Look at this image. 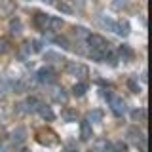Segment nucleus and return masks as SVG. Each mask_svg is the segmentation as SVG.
I'll return each instance as SVG.
<instances>
[{
  "label": "nucleus",
  "instance_id": "1",
  "mask_svg": "<svg viewBox=\"0 0 152 152\" xmlns=\"http://www.w3.org/2000/svg\"><path fill=\"white\" fill-rule=\"evenodd\" d=\"M86 42H88V46H89V57L95 59V61H103V57L107 53V50L110 48V44H108L101 34H91V32L86 36Z\"/></svg>",
  "mask_w": 152,
  "mask_h": 152
},
{
  "label": "nucleus",
  "instance_id": "2",
  "mask_svg": "<svg viewBox=\"0 0 152 152\" xmlns=\"http://www.w3.org/2000/svg\"><path fill=\"white\" fill-rule=\"evenodd\" d=\"M104 97H107V101H108L112 112L116 114V116H122V114L126 112V103H124L122 97H118V95H114V93H107V91H104Z\"/></svg>",
  "mask_w": 152,
  "mask_h": 152
},
{
  "label": "nucleus",
  "instance_id": "3",
  "mask_svg": "<svg viewBox=\"0 0 152 152\" xmlns=\"http://www.w3.org/2000/svg\"><path fill=\"white\" fill-rule=\"evenodd\" d=\"M36 141L40 142V145H46V146H55L59 139H57V135L51 129H40L36 135Z\"/></svg>",
  "mask_w": 152,
  "mask_h": 152
},
{
  "label": "nucleus",
  "instance_id": "4",
  "mask_svg": "<svg viewBox=\"0 0 152 152\" xmlns=\"http://www.w3.org/2000/svg\"><path fill=\"white\" fill-rule=\"evenodd\" d=\"M66 72L72 74V76H78V78H86L88 76V66L86 65H80V63H74V61H70V63H66Z\"/></svg>",
  "mask_w": 152,
  "mask_h": 152
},
{
  "label": "nucleus",
  "instance_id": "5",
  "mask_svg": "<svg viewBox=\"0 0 152 152\" xmlns=\"http://www.w3.org/2000/svg\"><path fill=\"white\" fill-rule=\"evenodd\" d=\"M36 78H38V82H42V84H53L55 82V72L50 66H42L36 72Z\"/></svg>",
  "mask_w": 152,
  "mask_h": 152
},
{
  "label": "nucleus",
  "instance_id": "6",
  "mask_svg": "<svg viewBox=\"0 0 152 152\" xmlns=\"http://www.w3.org/2000/svg\"><path fill=\"white\" fill-rule=\"evenodd\" d=\"M40 104H42V103L38 101L36 97H27V99H25V103H21L19 107H23V108H21L23 112H36Z\"/></svg>",
  "mask_w": 152,
  "mask_h": 152
},
{
  "label": "nucleus",
  "instance_id": "7",
  "mask_svg": "<svg viewBox=\"0 0 152 152\" xmlns=\"http://www.w3.org/2000/svg\"><path fill=\"white\" fill-rule=\"evenodd\" d=\"M127 137H129V141H131V142H135V145H139L141 141H145V139H146L145 133H142L137 126H131L129 129H127Z\"/></svg>",
  "mask_w": 152,
  "mask_h": 152
},
{
  "label": "nucleus",
  "instance_id": "8",
  "mask_svg": "<svg viewBox=\"0 0 152 152\" xmlns=\"http://www.w3.org/2000/svg\"><path fill=\"white\" fill-rule=\"evenodd\" d=\"M93 137V131H91V124L88 120L80 122V139L82 141H89Z\"/></svg>",
  "mask_w": 152,
  "mask_h": 152
},
{
  "label": "nucleus",
  "instance_id": "9",
  "mask_svg": "<svg viewBox=\"0 0 152 152\" xmlns=\"http://www.w3.org/2000/svg\"><path fill=\"white\" fill-rule=\"evenodd\" d=\"M61 27H63V19H61V17H51V15H50L46 31H50V32H59Z\"/></svg>",
  "mask_w": 152,
  "mask_h": 152
},
{
  "label": "nucleus",
  "instance_id": "10",
  "mask_svg": "<svg viewBox=\"0 0 152 152\" xmlns=\"http://www.w3.org/2000/svg\"><path fill=\"white\" fill-rule=\"evenodd\" d=\"M118 57H120V61H131L133 59V50L127 44H122L118 48Z\"/></svg>",
  "mask_w": 152,
  "mask_h": 152
},
{
  "label": "nucleus",
  "instance_id": "11",
  "mask_svg": "<svg viewBox=\"0 0 152 152\" xmlns=\"http://www.w3.org/2000/svg\"><path fill=\"white\" fill-rule=\"evenodd\" d=\"M25 139H27V129H25V127H15V129L12 131V141L13 142L19 145V142H23Z\"/></svg>",
  "mask_w": 152,
  "mask_h": 152
},
{
  "label": "nucleus",
  "instance_id": "12",
  "mask_svg": "<svg viewBox=\"0 0 152 152\" xmlns=\"http://www.w3.org/2000/svg\"><path fill=\"white\" fill-rule=\"evenodd\" d=\"M38 114H40L44 120H48V122H51V120H55V114H53V110H51L50 107H46V104H40L38 107V110H36Z\"/></svg>",
  "mask_w": 152,
  "mask_h": 152
},
{
  "label": "nucleus",
  "instance_id": "13",
  "mask_svg": "<svg viewBox=\"0 0 152 152\" xmlns=\"http://www.w3.org/2000/svg\"><path fill=\"white\" fill-rule=\"evenodd\" d=\"M129 31H131V27H129L127 21H116V31H114V32H116L118 36H127Z\"/></svg>",
  "mask_w": 152,
  "mask_h": 152
},
{
  "label": "nucleus",
  "instance_id": "14",
  "mask_svg": "<svg viewBox=\"0 0 152 152\" xmlns=\"http://www.w3.org/2000/svg\"><path fill=\"white\" fill-rule=\"evenodd\" d=\"M48 19H50V15H46V13H36V15H34V25L40 28V31H44V32H46Z\"/></svg>",
  "mask_w": 152,
  "mask_h": 152
},
{
  "label": "nucleus",
  "instance_id": "15",
  "mask_svg": "<svg viewBox=\"0 0 152 152\" xmlns=\"http://www.w3.org/2000/svg\"><path fill=\"white\" fill-rule=\"evenodd\" d=\"M44 59L48 61V63H61V61H65V57L61 53H57V51H46Z\"/></svg>",
  "mask_w": 152,
  "mask_h": 152
},
{
  "label": "nucleus",
  "instance_id": "16",
  "mask_svg": "<svg viewBox=\"0 0 152 152\" xmlns=\"http://www.w3.org/2000/svg\"><path fill=\"white\" fill-rule=\"evenodd\" d=\"M86 91H88V84L86 82H78V84L72 86V95L74 97H82Z\"/></svg>",
  "mask_w": 152,
  "mask_h": 152
},
{
  "label": "nucleus",
  "instance_id": "17",
  "mask_svg": "<svg viewBox=\"0 0 152 152\" xmlns=\"http://www.w3.org/2000/svg\"><path fill=\"white\" fill-rule=\"evenodd\" d=\"M131 118L135 122H146V110L145 108H135V110L131 112Z\"/></svg>",
  "mask_w": 152,
  "mask_h": 152
},
{
  "label": "nucleus",
  "instance_id": "18",
  "mask_svg": "<svg viewBox=\"0 0 152 152\" xmlns=\"http://www.w3.org/2000/svg\"><path fill=\"white\" fill-rule=\"evenodd\" d=\"M51 97H53V101H55V103H66V93H65V91H63L61 88L53 89V93H51Z\"/></svg>",
  "mask_w": 152,
  "mask_h": 152
},
{
  "label": "nucleus",
  "instance_id": "19",
  "mask_svg": "<svg viewBox=\"0 0 152 152\" xmlns=\"http://www.w3.org/2000/svg\"><path fill=\"white\" fill-rule=\"evenodd\" d=\"M103 120V112L99 110V108H95V110H89L88 112V122H101Z\"/></svg>",
  "mask_w": 152,
  "mask_h": 152
},
{
  "label": "nucleus",
  "instance_id": "20",
  "mask_svg": "<svg viewBox=\"0 0 152 152\" xmlns=\"http://www.w3.org/2000/svg\"><path fill=\"white\" fill-rule=\"evenodd\" d=\"M13 89H15V93H25V91H28V82L27 80H19V82H15Z\"/></svg>",
  "mask_w": 152,
  "mask_h": 152
},
{
  "label": "nucleus",
  "instance_id": "21",
  "mask_svg": "<svg viewBox=\"0 0 152 152\" xmlns=\"http://www.w3.org/2000/svg\"><path fill=\"white\" fill-rule=\"evenodd\" d=\"M10 32H12V34H19V32H21V21H19V19H12V21H10Z\"/></svg>",
  "mask_w": 152,
  "mask_h": 152
},
{
  "label": "nucleus",
  "instance_id": "22",
  "mask_svg": "<svg viewBox=\"0 0 152 152\" xmlns=\"http://www.w3.org/2000/svg\"><path fill=\"white\" fill-rule=\"evenodd\" d=\"M112 150L114 152H126L127 150V142L126 141H114L112 142Z\"/></svg>",
  "mask_w": 152,
  "mask_h": 152
},
{
  "label": "nucleus",
  "instance_id": "23",
  "mask_svg": "<svg viewBox=\"0 0 152 152\" xmlns=\"http://www.w3.org/2000/svg\"><path fill=\"white\" fill-rule=\"evenodd\" d=\"M127 88H129L131 93H139L141 91V86H139V82H137L135 78H129V80H127Z\"/></svg>",
  "mask_w": 152,
  "mask_h": 152
},
{
  "label": "nucleus",
  "instance_id": "24",
  "mask_svg": "<svg viewBox=\"0 0 152 152\" xmlns=\"http://www.w3.org/2000/svg\"><path fill=\"white\" fill-rule=\"evenodd\" d=\"M101 23H103V27H107L108 28V31H116V21H112V19L110 17H103L101 19Z\"/></svg>",
  "mask_w": 152,
  "mask_h": 152
},
{
  "label": "nucleus",
  "instance_id": "25",
  "mask_svg": "<svg viewBox=\"0 0 152 152\" xmlns=\"http://www.w3.org/2000/svg\"><path fill=\"white\" fill-rule=\"evenodd\" d=\"M61 118H63L65 122H74V120H76V112H74V110H63Z\"/></svg>",
  "mask_w": 152,
  "mask_h": 152
},
{
  "label": "nucleus",
  "instance_id": "26",
  "mask_svg": "<svg viewBox=\"0 0 152 152\" xmlns=\"http://www.w3.org/2000/svg\"><path fill=\"white\" fill-rule=\"evenodd\" d=\"M74 34L78 38H84L86 40V36H88L89 32H88V28H84V27H74Z\"/></svg>",
  "mask_w": 152,
  "mask_h": 152
},
{
  "label": "nucleus",
  "instance_id": "27",
  "mask_svg": "<svg viewBox=\"0 0 152 152\" xmlns=\"http://www.w3.org/2000/svg\"><path fill=\"white\" fill-rule=\"evenodd\" d=\"M57 10L63 12V13H72V8H70L66 2H57Z\"/></svg>",
  "mask_w": 152,
  "mask_h": 152
},
{
  "label": "nucleus",
  "instance_id": "28",
  "mask_svg": "<svg viewBox=\"0 0 152 152\" xmlns=\"http://www.w3.org/2000/svg\"><path fill=\"white\" fill-rule=\"evenodd\" d=\"M55 42H57V44H61V48H65V50H66V48H70V46H69V40H66L65 36H59V38H55Z\"/></svg>",
  "mask_w": 152,
  "mask_h": 152
},
{
  "label": "nucleus",
  "instance_id": "29",
  "mask_svg": "<svg viewBox=\"0 0 152 152\" xmlns=\"http://www.w3.org/2000/svg\"><path fill=\"white\" fill-rule=\"evenodd\" d=\"M8 40H6V38H0V53H6V51H8Z\"/></svg>",
  "mask_w": 152,
  "mask_h": 152
},
{
  "label": "nucleus",
  "instance_id": "30",
  "mask_svg": "<svg viewBox=\"0 0 152 152\" xmlns=\"http://www.w3.org/2000/svg\"><path fill=\"white\" fill-rule=\"evenodd\" d=\"M31 46H32V51H40L42 50V42L40 40H32Z\"/></svg>",
  "mask_w": 152,
  "mask_h": 152
},
{
  "label": "nucleus",
  "instance_id": "31",
  "mask_svg": "<svg viewBox=\"0 0 152 152\" xmlns=\"http://www.w3.org/2000/svg\"><path fill=\"white\" fill-rule=\"evenodd\" d=\"M124 6H126V0H114V2H112V8L114 10H120Z\"/></svg>",
  "mask_w": 152,
  "mask_h": 152
},
{
  "label": "nucleus",
  "instance_id": "32",
  "mask_svg": "<svg viewBox=\"0 0 152 152\" xmlns=\"http://www.w3.org/2000/svg\"><path fill=\"white\" fill-rule=\"evenodd\" d=\"M72 4H74V6H78V10H82V8L86 6L84 0H72Z\"/></svg>",
  "mask_w": 152,
  "mask_h": 152
},
{
  "label": "nucleus",
  "instance_id": "33",
  "mask_svg": "<svg viewBox=\"0 0 152 152\" xmlns=\"http://www.w3.org/2000/svg\"><path fill=\"white\" fill-rule=\"evenodd\" d=\"M21 152H31V150H27V148H25V150H21Z\"/></svg>",
  "mask_w": 152,
  "mask_h": 152
},
{
  "label": "nucleus",
  "instance_id": "34",
  "mask_svg": "<svg viewBox=\"0 0 152 152\" xmlns=\"http://www.w3.org/2000/svg\"><path fill=\"white\" fill-rule=\"evenodd\" d=\"M44 2H51V0H44Z\"/></svg>",
  "mask_w": 152,
  "mask_h": 152
}]
</instances>
